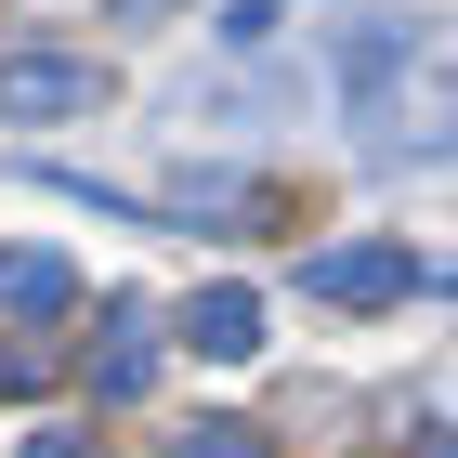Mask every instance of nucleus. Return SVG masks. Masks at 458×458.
Segmentation results:
<instances>
[{"instance_id": "nucleus-5", "label": "nucleus", "mask_w": 458, "mask_h": 458, "mask_svg": "<svg viewBox=\"0 0 458 458\" xmlns=\"http://www.w3.org/2000/svg\"><path fill=\"white\" fill-rule=\"evenodd\" d=\"M66 301H79L66 249H0V315H66Z\"/></svg>"}, {"instance_id": "nucleus-6", "label": "nucleus", "mask_w": 458, "mask_h": 458, "mask_svg": "<svg viewBox=\"0 0 458 458\" xmlns=\"http://www.w3.org/2000/svg\"><path fill=\"white\" fill-rule=\"evenodd\" d=\"M144 380H157V327L118 301V315H106V353H92V393H106V406H131Z\"/></svg>"}, {"instance_id": "nucleus-8", "label": "nucleus", "mask_w": 458, "mask_h": 458, "mask_svg": "<svg viewBox=\"0 0 458 458\" xmlns=\"http://www.w3.org/2000/svg\"><path fill=\"white\" fill-rule=\"evenodd\" d=\"M288 13H301V0H236V27H223V39H276Z\"/></svg>"}, {"instance_id": "nucleus-9", "label": "nucleus", "mask_w": 458, "mask_h": 458, "mask_svg": "<svg viewBox=\"0 0 458 458\" xmlns=\"http://www.w3.org/2000/svg\"><path fill=\"white\" fill-rule=\"evenodd\" d=\"M27 458H79V432H27Z\"/></svg>"}, {"instance_id": "nucleus-2", "label": "nucleus", "mask_w": 458, "mask_h": 458, "mask_svg": "<svg viewBox=\"0 0 458 458\" xmlns=\"http://www.w3.org/2000/svg\"><path fill=\"white\" fill-rule=\"evenodd\" d=\"M406 236H341V249H315L301 262V301H327V315H380V301H406Z\"/></svg>"}, {"instance_id": "nucleus-10", "label": "nucleus", "mask_w": 458, "mask_h": 458, "mask_svg": "<svg viewBox=\"0 0 458 458\" xmlns=\"http://www.w3.org/2000/svg\"><path fill=\"white\" fill-rule=\"evenodd\" d=\"M420 458H458V420H432V432H420Z\"/></svg>"}, {"instance_id": "nucleus-11", "label": "nucleus", "mask_w": 458, "mask_h": 458, "mask_svg": "<svg viewBox=\"0 0 458 458\" xmlns=\"http://www.w3.org/2000/svg\"><path fill=\"white\" fill-rule=\"evenodd\" d=\"M106 13H197V0H106Z\"/></svg>"}, {"instance_id": "nucleus-7", "label": "nucleus", "mask_w": 458, "mask_h": 458, "mask_svg": "<svg viewBox=\"0 0 458 458\" xmlns=\"http://www.w3.org/2000/svg\"><path fill=\"white\" fill-rule=\"evenodd\" d=\"M171 458H262V432H249V420H197Z\"/></svg>"}, {"instance_id": "nucleus-4", "label": "nucleus", "mask_w": 458, "mask_h": 458, "mask_svg": "<svg viewBox=\"0 0 458 458\" xmlns=\"http://www.w3.org/2000/svg\"><path fill=\"white\" fill-rule=\"evenodd\" d=\"M183 341L210 353V367H249V353H262V301H249V288H197V301H183Z\"/></svg>"}, {"instance_id": "nucleus-1", "label": "nucleus", "mask_w": 458, "mask_h": 458, "mask_svg": "<svg viewBox=\"0 0 458 458\" xmlns=\"http://www.w3.org/2000/svg\"><path fill=\"white\" fill-rule=\"evenodd\" d=\"M353 118H367L380 157H445V144H458V27H420L406 53H393V79H380Z\"/></svg>"}, {"instance_id": "nucleus-3", "label": "nucleus", "mask_w": 458, "mask_h": 458, "mask_svg": "<svg viewBox=\"0 0 458 458\" xmlns=\"http://www.w3.org/2000/svg\"><path fill=\"white\" fill-rule=\"evenodd\" d=\"M106 66L92 53H0V118H92Z\"/></svg>"}]
</instances>
